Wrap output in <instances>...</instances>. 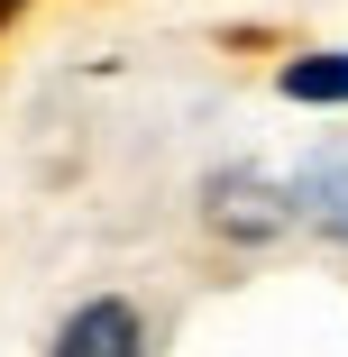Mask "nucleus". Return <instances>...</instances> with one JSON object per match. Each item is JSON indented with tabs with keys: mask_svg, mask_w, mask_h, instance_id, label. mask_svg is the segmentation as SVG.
<instances>
[{
	"mask_svg": "<svg viewBox=\"0 0 348 357\" xmlns=\"http://www.w3.org/2000/svg\"><path fill=\"white\" fill-rule=\"evenodd\" d=\"M202 211H211L220 238H275V229L294 220V192L266 183V174H248V165H229V174L202 183Z\"/></svg>",
	"mask_w": 348,
	"mask_h": 357,
	"instance_id": "nucleus-1",
	"label": "nucleus"
},
{
	"mask_svg": "<svg viewBox=\"0 0 348 357\" xmlns=\"http://www.w3.org/2000/svg\"><path fill=\"white\" fill-rule=\"evenodd\" d=\"M46 357H147V330H137V312L119 294H92L83 312H64V330H55Z\"/></svg>",
	"mask_w": 348,
	"mask_h": 357,
	"instance_id": "nucleus-2",
	"label": "nucleus"
},
{
	"mask_svg": "<svg viewBox=\"0 0 348 357\" xmlns=\"http://www.w3.org/2000/svg\"><path fill=\"white\" fill-rule=\"evenodd\" d=\"M294 211H312L321 229H339V238H348V156H321V165L294 183Z\"/></svg>",
	"mask_w": 348,
	"mask_h": 357,
	"instance_id": "nucleus-3",
	"label": "nucleus"
},
{
	"mask_svg": "<svg viewBox=\"0 0 348 357\" xmlns=\"http://www.w3.org/2000/svg\"><path fill=\"white\" fill-rule=\"evenodd\" d=\"M275 83H285V101H348V55H294Z\"/></svg>",
	"mask_w": 348,
	"mask_h": 357,
	"instance_id": "nucleus-4",
	"label": "nucleus"
},
{
	"mask_svg": "<svg viewBox=\"0 0 348 357\" xmlns=\"http://www.w3.org/2000/svg\"><path fill=\"white\" fill-rule=\"evenodd\" d=\"M19 10H28V0H0V28H10V19H19Z\"/></svg>",
	"mask_w": 348,
	"mask_h": 357,
	"instance_id": "nucleus-5",
	"label": "nucleus"
}]
</instances>
